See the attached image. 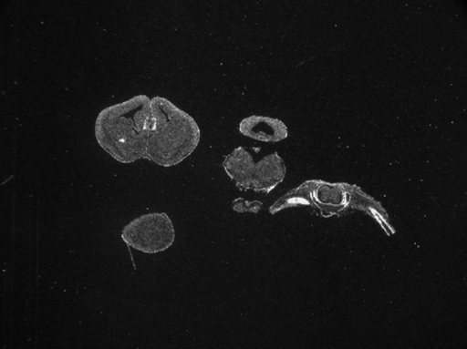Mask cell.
I'll list each match as a JSON object with an SVG mask.
<instances>
[{
	"label": "cell",
	"instance_id": "1",
	"mask_svg": "<svg viewBox=\"0 0 467 349\" xmlns=\"http://www.w3.org/2000/svg\"><path fill=\"white\" fill-rule=\"evenodd\" d=\"M150 98L139 95L109 106L98 116L95 134L99 146L117 162L144 159L153 128Z\"/></svg>",
	"mask_w": 467,
	"mask_h": 349
},
{
	"label": "cell",
	"instance_id": "2",
	"mask_svg": "<svg viewBox=\"0 0 467 349\" xmlns=\"http://www.w3.org/2000/svg\"><path fill=\"white\" fill-rule=\"evenodd\" d=\"M150 107L153 128L144 159L163 168L175 167L198 148L200 127L192 116L167 98L155 97Z\"/></svg>",
	"mask_w": 467,
	"mask_h": 349
},
{
	"label": "cell",
	"instance_id": "3",
	"mask_svg": "<svg viewBox=\"0 0 467 349\" xmlns=\"http://www.w3.org/2000/svg\"><path fill=\"white\" fill-rule=\"evenodd\" d=\"M122 240L139 251L147 254L159 253L173 245L175 229L166 213H149L127 224L122 230Z\"/></svg>",
	"mask_w": 467,
	"mask_h": 349
},
{
	"label": "cell",
	"instance_id": "4",
	"mask_svg": "<svg viewBox=\"0 0 467 349\" xmlns=\"http://www.w3.org/2000/svg\"><path fill=\"white\" fill-rule=\"evenodd\" d=\"M286 174L283 159L275 152L255 164L250 190L269 192L281 183Z\"/></svg>",
	"mask_w": 467,
	"mask_h": 349
},
{
	"label": "cell",
	"instance_id": "5",
	"mask_svg": "<svg viewBox=\"0 0 467 349\" xmlns=\"http://www.w3.org/2000/svg\"><path fill=\"white\" fill-rule=\"evenodd\" d=\"M240 132L247 138L265 142H278L288 136L287 128L282 121L256 115L241 122Z\"/></svg>",
	"mask_w": 467,
	"mask_h": 349
},
{
	"label": "cell",
	"instance_id": "6",
	"mask_svg": "<svg viewBox=\"0 0 467 349\" xmlns=\"http://www.w3.org/2000/svg\"><path fill=\"white\" fill-rule=\"evenodd\" d=\"M255 164L251 153L244 147H239L225 158L223 167L239 188L250 190Z\"/></svg>",
	"mask_w": 467,
	"mask_h": 349
}]
</instances>
